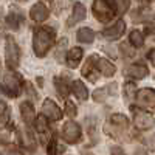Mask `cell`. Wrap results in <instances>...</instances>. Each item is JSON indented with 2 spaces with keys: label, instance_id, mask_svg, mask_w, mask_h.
<instances>
[{
  "label": "cell",
  "instance_id": "cell-5",
  "mask_svg": "<svg viewBox=\"0 0 155 155\" xmlns=\"http://www.w3.org/2000/svg\"><path fill=\"white\" fill-rule=\"evenodd\" d=\"M135 102H137L138 107L144 109L147 112H155V90L149 88V87L137 90Z\"/></svg>",
  "mask_w": 155,
  "mask_h": 155
},
{
  "label": "cell",
  "instance_id": "cell-39",
  "mask_svg": "<svg viewBox=\"0 0 155 155\" xmlns=\"http://www.w3.org/2000/svg\"><path fill=\"white\" fill-rule=\"evenodd\" d=\"M137 155H146V153H144V152H138Z\"/></svg>",
  "mask_w": 155,
  "mask_h": 155
},
{
  "label": "cell",
  "instance_id": "cell-33",
  "mask_svg": "<svg viewBox=\"0 0 155 155\" xmlns=\"http://www.w3.org/2000/svg\"><path fill=\"white\" fill-rule=\"evenodd\" d=\"M121 50L124 51V56H129V58H130V56H134V54H135V51H134V50H130V48H129V45H126V44H123V45H121Z\"/></svg>",
  "mask_w": 155,
  "mask_h": 155
},
{
  "label": "cell",
  "instance_id": "cell-28",
  "mask_svg": "<svg viewBox=\"0 0 155 155\" xmlns=\"http://www.w3.org/2000/svg\"><path fill=\"white\" fill-rule=\"evenodd\" d=\"M130 6V0H115V11L116 14H124Z\"/></svg>",
  "mask_w": 155,
  "mask_h": 155
},
{
  "label": "cell",
  "instance_id": "cell-29",
  "mask_svg": "<svg viewBox=\"0 0 155 155\" xmlns=\"http://www.w3.org/2000/svg\"><path fill=\"white\" fill-rule=\"evenodd\" d=\"M47 144H48V147H47L48 155H58V141L54 138H51Z\"/></svg>",
  "mask_w": 155,
  "mask_h": 155
},
{
  "label": "cell",
  "instance_id": "cell-18",
  "mask_svg": "<svg viewBox=\"0 0 155 155\" xmlns=\"http://www.w3.org/2000/svg\"><path fill=\"white\" fill-rule=\"evenodd\" d=\"M20 115H22V120L27 123L28 126L34 124V120H36V113H34V107L31 102L25 101L20 104Z\"/></svg>",
  "mask_w": 155,
  "mask_h": 155
},
{
  "label": "cell",
  "instance_id": "cell-4",
  "mask_svg": "<svg viewBox=\"0 0 155 155\" xmlns=\"http://www.w3.org/2000/svg\"><path fill=\"white\" fill-rule=\"evenodd\" d=\"M93 14L95 17L102 22V23H107L113 19V16L116 14V11H115V5H112L109 0H95L93 2Z\"/></svg>",
  "mask_w": 155,
  "mask_h": 155
},
{
  "label": "cell",
  "instance_id": "cell-36",
  "mask_svg": "<svg viewBox=\"0 0 155 155\" xmlns=\"http://www.w3.org/2000/svg\"><path fill=\"white\" fill-rule=\"evenodd\" d=\"M112 155H126V153H124L120 147H113V149H112Z\"/></svg>",
  "mask_w": 155,
  "mask_h": 155
},
{
  "label": "cell",
  "instance_id": "cell-10",
  "mask_svg": "<svg viewBox=\"0 0 155 155\" xmlns=\"http://www.w3.org/2000/svg\"><path fill=\"white\" fill-rule=\"evenodd\" d=\"M34 126H36V130L39 134V140H41V143L47 144L48 141L53 138V137H51V130H50V127H48L47 120L44 118V116H39V118L34 120Z\"/></svg>",
  "mask_w": 155,
  "mask_h": 155
},
{
  "label": "cell",
  "instance_id": "cell-16",
  "mask_svg": "<svg viewBox=\"0 0 155 155\" xmlns=\"http://www.w3.org/2000/svg\"><path fill=\"white\" fill-rule=\"evenodd\" d=\"M116 84L113 82V84H109V85H104V87H101V88H98V90H95L93 92V99H95V102H104L110 95H115L116 92Z\"/></svg>",
  "mask_w": 155,
  "mask_h": 155
},
{
  "label": "cell",
  "instance_id": "cell-2",
  "mask_svg": "<svg viewBox=\"0 0 155 155\" xmlns=\"http://www.w3.org/2000/svg\"><path fill=\"white\" fill-rule=\"evenodd\" d=\"M22 85H23V79L22 76L16 71H8L3 74L2 81H0V88L5 95H8L9 98H17L22 92Z\"/></svg>",
  "mask_w": 155,
  "mask_h": 155
},
{
  "label": "cell",
  "instance_id": "cell-32",
  "mask_svg": "<svg viewBox=\"0 0 155 155\" xmlns=\"http://www.w3.org/2000/svg\"><path fill=\"white\" fill-rule=\"evenodd\" d=\"M65 47H67V39H61L59 41V44H58V59L61 61V53H62V50H65Z\"/></svg>",
  "mask_w": 155,
  "mask_h": 155
},
{
  "label": "cell",
  "instance_id": "cell-35",
  "mask_svg": "<svg viewBox=\"0 0 155 155\" xmlns=\"http://www.w3.org/2000/svg\"><path fill=\"white\" fill-rule=\"evenodd\" d=\"M5 155H20V153H19V152H17L14 147H9V149L5 152Z\"/></svg>",
  "mask_w": 155,
  "mask_h": 155
},
{
  "label": "cell",
  "instance_id": "cell-9",
  "mask_svg": "<svg viewBox=\"0 0 155 155\" xmlns=\"http://www.w3.org/2000/svg\"><path fill=\"white\" fill-rule=\"evenodd\" d=\"M134 124H135V127L138 129V130H147V129L153 127L155 121H153V116L150 113L141 112V110H135Z\"/></svg>",
  "mask_w": 155,
  "mask_h": 155
},
{
  "label": "cell",
  "instance_id": "cell-37",
  "mask_svg": "<svg viewBox=\"0 0 155 155\" xmlns=\"http://www.w3.org/2000/svg\"><path fill=\"white\" fill-rule=\"evenodd\" d=\"M138 2H140V3H143V5H146V3L150 2V0H138Z\"/></svg>",
  "mask_w": 155,
  "mask_h": 155
},
{
  "label": "cell",
  "instance_id": "cell-3",
  "mask_svg": "<svg viewBox=\"0 0 155 155\" xmlns=\"http://www.w3.org/2000/svg\"><path fill=\"white\" fill-rule=\"evenodd\" d=\"M127 127H129L127 116L123 115V113H113V115H110L109 121L106 123L104 130H106V134H109L110 137L118 138V137H121V134H124V132L127 130Z\"/></svg>",
  "mask_w": 155,
  "mask_h": 155
},
{
  "label": "cell",
  "instance_id": "cell-23",
  "mask_svg": "<svg viewBox=\"0 0 155 155\" xmlns=\"http://www.w3.org/2000/svg\"><path fill=\"white\" fill-rule=\"evenodd\" d=\"M9 115H11V110L8 104L5 101H0V129H3L9 123Z\"/></svg>",
  "mask_w": 155,
  "mask_h": 155
},
{
  "label": "cell",
  "instance_id": "cell-11",
  "mask_svg": "<svg viewBox=\"0 0 155 155\" xmlns=\"http://www.w3.org/2000/svg\"><path fill=\"white\" fill-rule=\"evenodd\" d=\"M124 31H126V22L120 19L116 23H113L112 27H109L102 31V36L106 39H110V41H116V39H120L124 34Z\"/></svg>",
  "mask_w": 155,
  "mask_h": 155
},
{
  "label": "cell",
  "instance_id": "cell-14",
  "mask_svg": "<svg viewBox=\"0 0 155 155\" xmlns=\"http://www.w3.org/2000/svg\"><path fill=\"white\" fill-rule=\"evenodd\" d=\"M96 61H98V56L96 54H92L84 64L82 67V74L87 78V79H90L92 82L96 81L98 78V68H96Z\"/></svg>",
  "mask_w": 155,
  "mask_h": 155
},
{
  "label": "cell",
  "instance_id": "cell-27",
  "mask_svg": "<svg viewBox=\"0 0 155 155\" xmlns=\"http://www.w3.org/2000/svg\"><path fill=\"white\" fill-rule=\"evenodd\" d=\"M135 93H137V87L134 82H127L124 84V99L127 101H130L135 98Z\"/></svg>",
  "mask_w": 155,
  "mask_h": 155
},
{
  "label": "cell",
  "instance_id": "cell-7",
  "mask_svg": "<svg viewBox=\"0 0 155 155\" xmlns=\"http://www.w3.org/2000/svg\"><path fill=\"white\" fill-rule=\"evenodd\" d=\"M81 135H82V132H81V127L78 123L67 121L62 126V138H64V141H67V143H70V144L78 143V141L81 140Z\"/></svg>",
  "mask_w": 155,
  "mask_h": 155
},
{
  "label": "cell",
  "instance_id": "cell-17",
  "mask_svg": "<svg viewBox=\"0 0 155 155\" xmlns=\"http://www.w3.org/2000/svg\"><path fill=\"white\" fill-rule=\"evenodd\" d=\"M85 16H87V9H85V6L81 3V2H76L74 3V6H73V12H71V17L68 19V27H71V25H74V23H78V22H82L84 19H85Z\"/></svg>",
  "mask_w": 155,
  "mask_h": 155
},
{
  "label": "cell",
  "instance_id": "cell-15",
  "mask_svg": "<svg viewBox=\"0 0 155 155\" xmlns=\"http://www.w3.org/2000/svg\"><path fill=\"white\" fill-rule=\"evenodd\" d=\"M48 16H50V11H48V8H47L44 3H36V5H33L31 9H30V17H31L34 22H37V23L45 22V20L48 19Z\"/></svg>",
  "mask_w": 155,
  "mask_h": 155
},
{
  "label": "cell",
  "instance_id": "cell-22",
  "mask_svg": "<svg viewBox=\"0 0 155 155\" xmlns=\"http://www.w3.org/2000/svg\"><path fill=\"white\" fill-rule=\"evenodd\" d=\"M76 36H78V41L82 42V44H92V42L95 41V31L90 30V28H87V27L79 28Z\"/></svg>",
  "mask_w": 155,
  "mask_h": 155
},
{
  "label": "cell",
  "instance_id": "cell-31",
  "mask_svg": "<svg viewBox=\"0 0 155 155\" xmlns=\"http://www.w3.org/2000/svg\"><path fill=\"white\" fill-rule=\"evenodd\" d=\"M76 112H78V110H76V106L73 104L71 101H67V102H65V113H67L68 116H74Z\"/></svg>",
  "mask_w": 155,
  "mask_h": 155
},
{
  "label": "cell",
  "instance_id": "cell-25",
  "mask_svg": "<svg viewBox=\"0 0 155 155\" xmlns=\"http://www.w3.org/2000/svg\"><path fill=\"white\" fill-rule=\"evenodd\" d=\"M20 23H22V16L17 14V12H9V14L6 16V25H8L9 28L19 30Z\"/></svg>",
  "mask_w": 155,
  "mask_h": 155
},
{
  "label": "cell",
  "instance_id": "cell-8",
  "mask_svg": "<svg viewBox=\"0 0 155 155\" xmlns=\"http://www.w3.org/2000/svg\"><path fill=\"white\" fill-rule=\"evenodd\" d=\"M42 116L50 121H59L62 118V110L58 107V104L53 99L47 98L44 101V106H42Z\"/></svg>",
  "mask_w": 155,
  "mask_h": 155
},
{
  "label": "cell",
  "instance_id": "cell-19",
  "mask_svg": "<svg viewBox=\"0 0 155 155\" xmlns=\"http://www.w3.org/2000/svg\"><path fill=\"white\" fill-rule=\"evenodd\" d=\"M96 68H98V73H101L106 78L113 76L116 71V68L112 62H109L107 59H101V58H98V61H96Z\"/></svg>",
  "mask_w": 155,
  "mask_h": 155
},
{
  "label": "cell",
  "instance_id": "cell-6",
  "mask_svg": "<svg viewBox=\"0 0 155 155\" xmlns=\"http://www.w3.org/2000/svg\"><path fill=\"white\" fill-rule=\"evenodd\" d=\"M5 59H6V65L9 68H16L20 62L19 45L14 41V37L11 36H6V41H5Z\"/></svg>",
  "mask_w": 155,
  "mask_h": 155
},
{
  "label": "cell",
  "instance_id": "cell-20",
  "mask_svg": "<svg viewBox=\"0 0 155 155\" xmlns=\"http://www.w3.org/2000/svg\"><path fill=\"white\" fill-rule=\"evenodd\" d=\"M82 54H84V51H82V48H79V47H74V48H71L68 53H67V58H65V61H67V65L70 67V68H74L78 64L81 62V59H82Z\"/></svg>",
  "mask_w": 155,
  "mask_h": 155
},
{
  "label": "cell",
  "instance_id": "cell-34",
  "mask_svg": "<svg viewBox=\"0 0 155 155\" xmlns=\"http://www.w3.org/2000/svg\"><path fill=\"white\" fill-rule=\"evenodd\" d=\"M149 61H150V64L155 67V47L149 51Z\"/></svg>",
  "mask_w": 155,
  "mask_h": 155
},
{
  "label": "cell",
  "instance_id": "cell-38",
  "mask_svg": "<svg viewBox=\"0 0 155 155\" xmlns=\"http://www.w3.org/2000/svg\"><path fill=\"white\" fill-rule=\"evenodd\" d=\"M82 155H93V153H92V152H85V150H84V152H82Z\"/></svg>",
  "mask_w": 155,
  "mask_h": 155
},
{
  "label": "cell",
  "instance_id": "cell-30",
  "mask_svg": "<svg viewBox=\"0 0 155 155\" xmlns=\"http://www.w3.org/2000/svg\"><path fill=\"white\" fill-rule=\"evenodd\" d=\"M143 143L146 144V147H147V149L155 150V134H152L150 137H146V138L143 140Z\"/></svg>",
  "mask_w": 155,
  "mask_h": 155
},
{
  "label": "cell",
  "instance_id": "cell-24",
  "mask_svg": "<svg viewBox=\"0 0 155 155\" xmlns=\"http://www.w3.org/2000/svg\"><path fill=\"white\" fill-rule=\"evenodd\" d=\"M129 42H130V45L135 47V48L143 47L144 45V34L138 30H134L130 33V36H129Z\"/></svg>",
  "mask_w": 155,
  "mask_h": 155
},
{
  "label": "cell",
  "instance_id": "cell-12",
  "mask_svg": "<svg viewBox=\"0 0 155 155\" xmlns=\"http://www.w3.org/2000/svg\"><path fill=\"white\" fill-rule=\"evenodd\" d=\"M124 74L127 78H132V79H144V78L149 74V68L143 64H132L124 70Z\"/></svg>",
  "mask_w": 155,
  "mask_h": 155
},
{
  "label": "cell",
  "instance_id": "cell-1",
  "mask_svg": "<svg viewBox=\"0 0 155 155\" xmlns=\"http://www.w3.org/2000/svg\"><path fill=\"white\" fill-rule=\"evenodd\" d=\"M54 44V30L50 27H37L33 33V50L37 58H44Z\"/></svg>",
  "mask_w": 155,
  "mask_h": 155
},
{
  "label": "cell",
  "instance_id": "cell-26",
  "mask_svg": "<svg viewBox=\"0 0 155 155\" xmlns=\"http://www.w3.org/2000/svg\"><path fill=\"white\" fill-rule=\"evenodd\" d=\"M54 85H56V90L61 98H67L68 96V85L65 82V79H62V78H56L54 79Z\"/></svg>",
  "mask_w": 155,
  "mask_h": 155
},
{
  "label": "cell",
  "instance_id": "cell-21",
  "mask_svg": "<svg viewBox=\"0 0 155 155\" xmlns=\"http://www.w3.org/2000/svg\"><path fill=\"white\" fill-rule=\"evenodd\" d=\"M71 92L78 99H81V101H85L88 98V90H87V87L84 85L82 81H73L71 82Z\"/></svg>",
  "mask_w": 155,
  "mask_h": 155
},
{
  "label": "cell",
  "instance_id": "cell-13",
  "mask_svg": "<svg viewBox=\"0 0 155 155\" xmlns=\"http://www.w3.org/2000/svg\"><path fill=\"white\" fill-rule=\"evenodd\" d=\"M17 138H19V143L22 144L23 149H27V150H34L36 149V141L33 138V135L30 134V130L27 127H20L17 129Z\"/></svg>",
  "mask_w": 155,
  "mask_h": 155
}]
</instances>
